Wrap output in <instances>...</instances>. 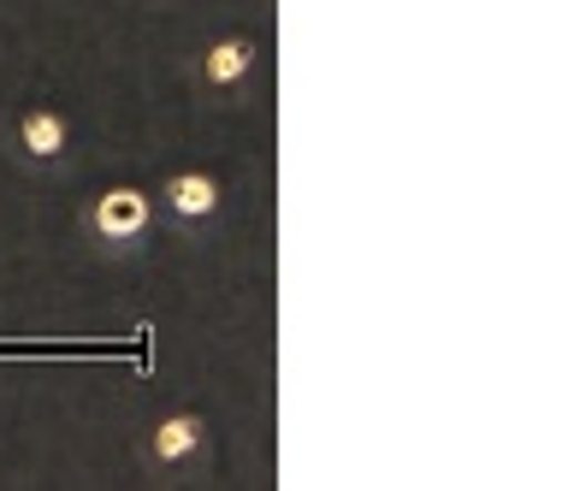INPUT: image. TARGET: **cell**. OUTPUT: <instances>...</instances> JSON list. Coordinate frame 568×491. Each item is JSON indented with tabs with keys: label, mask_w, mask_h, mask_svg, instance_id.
Listing matches in <instances>:
<instances>
[{
	"label": "cell",
	"mask_w": 568,
	"mask_h": 491,
	"mask_svg": "<svg viewBox=\"0 0 568 491\" xmlns=\"http://www.w3.org/2000/svg\"><path fill=\"white\" fill-rule=\"evenodd\" d=\"M83 237L106 255H136L154 237V196L136 184H106L83 202Z\"/></svg>",
	"instance_id": "cell-1"
},
{
	"label": "cell",
	"mask_w": 568,
	"mask_h": 491,
	"mask_svg": "<svg viewBox=\"0 0 568 491\" xmlns=\"http://www.w3.org/2000/svg\"><path fill=\"white\" fill-rule=\"evenodd\" d=\"M136 462L149 468V473H160V480L202 468V462H207V420L195 415V409H172V415H160L154 427L142 432Z\"/></svg>",
	"instance_id": "cell-2"
},
{
	"label": "cell",
	"mask_w": 568,
	"mask_h": 491,
	"mask_svg": "<svg viewBox=\"0 0 568 491\" xmlns=\"http://www.w3.org/2000/svg\"><path fill=\"white\" fill-rule=\"evenodd\" d=\"M220 207H225V190H220V178H213V172H202V166L172 172V178L154 190V214L166 219L172 232H184V237L207 232V225L220 219Z\"/></svg>",
	"instance_id": "cell-3"
},
{
	"label": "cell",
	"mask_w": 568,
	"mask_h": 491,
	"mask_svg": "<svg viewBox=\"0 0 568 491\" xmlns=\"http://www.w3.org/2000/svg\"><path fill=\"white\" fill-rule=\"evenodd\" d=\"M7 143H12V154H18V161H24L30 172H53V166L65 161V149H71V119H65L60 108H42V101H30V108L12 113Z\"/></svg>",
	"instance_id": "cell-4"
},
{
	"label": "cell",
	"mask_w": 568,
	"mask_h": 491,
	"mask_svg": "<svg viewBox=\"0 0 568 491\" xmlns=\"http://www.w3.org/2000/svg\"><path fill=\"white\" fill-rule=\"evenodd\" d=\"M255 65H261V48L255 37H213L202 48V60H195V90L213 95V101H237L248 83H255Z\"/></svg>",
	"instance_id": "cell-5"
}]
</instances>
